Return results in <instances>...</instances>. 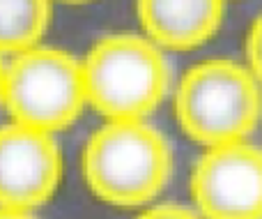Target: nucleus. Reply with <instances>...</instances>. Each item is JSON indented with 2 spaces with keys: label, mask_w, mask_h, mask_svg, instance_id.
<instances>
[{
  "label": "nucleus",
  "mask_w": 262,
  "mask_h": 219,
  "mask_svg": "<svg viewBox=\"0 0 262 219\" xmlns=\"http://www.w3.org/2000/svg\"><path fill=\"white\" fill-rule=\"evenodd\" d=\"M81 166L97 198L115 208H138L170 183L172 150L145 120H108L88 138Z\"/></svg>",
  "instance_id": "1"
},
{
  "label": "nucleus",
  "mask_w": 262,
  "mask_h": 219,
  "mask_svg": "<svg viewBox=\"0 0 262 219\" xmlns=\"http://www.w3.org/2000/svg\"><path fill=\"white\" fill-rule=\"evenodd\" d=\"M85 102L108 120H145L170 92V63L145 35H108L81 63Z\"/></svg>",
  "instance_id": "2"
},
{
  "label": "nucleus",
  "mask_w": 262,
  "mask_h": 219,
  "mask_svg": "<svg viewBox=\"0 0 262 219\" xmlns=\"http://www.w3.org/2000/svg\"><path fill=\"white\" fill-rule=\"evenodd\" d=\"M175 115L182 132L205 148L246 141L262 118V86L235 60H203L177 83Z\"/></svg>",
  "instance_id": "3"
},
{
  "label": "nucleus",
  "mask_w": 262,
  "mask_h": 219,
  "mask_svg": "<svg viewBox=\"0 0 262 219\" xmlns=\"http://www.w3.org/2000/svg\"><path fill=\"white\" fill-rule=\"evenodd\" d=\"M3 104L18 125L49 134L67 129L88 104L81 60L37 46L16 53L5 67Z\"/></svg>",
  "instance_id": "4"
},
{
  "label": "nucleus",
  "mask_w": 262,
  "mask_h": 219,
  "mask_svg": "<svg viewBox=\"0 0 262 219\" xmlns=\"http://www.w3.org/2000/svg\"><path fill=\"white\" fill-rule=\"evenodd\" d=\"M203 219H262V150L246 141L207 148L191 173Z\"/></svg>",
  "instance_id": "5"
},
{
  "label": "nucleus",
  "mask_w": 262,
  "mask_h": 219,
  "mask_svg": "<svg viewBox=\"0 0 262 219\" xmlns=\"http://www.w3.org/2000/svg\"><path fill=\"white\" fill-rule=\"evenodd\" d=\"M62 155L53 134L26 125L0 127V208L30 212L55 194Z\"/></svg>",
  "instance_id": "6"
},
{
  "label": "nucleus",
  "mask_w": 262,
  "mask_h": 219,
  "mask_svg": "<svg viewBox=\"0 0 262 219\" xmlns=\"http://www.w3.org/2000/svg\"><path fill=\"white\" fill-rule=\"evenodd\" d=\"M145 37L170 51L207 44L223 21L226 0H136Z\"/></svg>",
  "instance_id": "7"
},
{
  "label": "nucleus",
  "mask_w": 262,
  "mask_h": 219,
  "mask_svg": "<svg viewBox=\"0 0 262 219\" xmlns=\"http://www.w3.org/2000/svg\"><path fill=\"white\" fill-rule=\"evenodd\" d=\"M51 0H0V53H21L44 37Z\"/></svg>",
  "instance_id": "8"
},
{
  "label": "nucleus",
  "mask_w": 262,
  "mask_h": 219,
  "mask_svg": "<svg viewBox=\"0 0 262 219\" xmlns=\"http://www.w3.org/2000/svg\"><path fill=\"white\" fill-rule=\"evenodd\" d=\"M246 60H249L251 74L262 86V14L253 21L249 35H246Z\"/></svg>",
  "instance_id": "9"
},
{
  "label": "nucleus",
  "mask_w": 262,
  "mask_h": 219,
  "mask_svg": "<svg viewBox=\"0 0 262 219\" xmlns=\"http://www.w3.org/2000/svg\"><path fill=\"white\" fill-rule=\"evenodd\" d=\"M136 219H203V217L198 212L189 210V208L180 206V203H161V206L147 208Z\"/></svg>",
  "instance_id": "10"
},
{
  "label": "nucleus",
  "mask_w": 262,
  "mask_h": 219,
  "mask_svg": "<svg viewBox=\"0 0 262 219\" xmlns=\"http://www.w3.org/2000/svg\"><path fill=\"white\" fill-rule=\"evenodd\" d=\"M0 219H35V217H30L28 212H16V210H5V208H0Z\"/></svg>",
  "instance_id": "11"
},
{
  "label": "nucleus",
  "mask_w": 262,
  "mask_h": 219,
  "mask_svg": "<svg viewBox=\"0 0 262 219\" xmlns=\"http://www.w3.org/2000/svg\"><path fill=\"white\" fill-rule=\"evenodd\" d=\"M3 78H5V65L0 63V102H3Z\"/></svg>",
  "instance_id": "12"
},
{
  "label": "nucleus",
  "mask_w": 262,
  "mask_h": 219,
  "mask_svg": "<svg viewBox=\"0 0 262 219\" xmlns=\"http://www.w3.org/2000/svg\"><path fill=\"white\" fill-rule=\"evenodd\" d=\"M60 3H74V5H78V3H90V0H60Z\"/></svg>",
  "instance_id": "13"
}]
</instances>
